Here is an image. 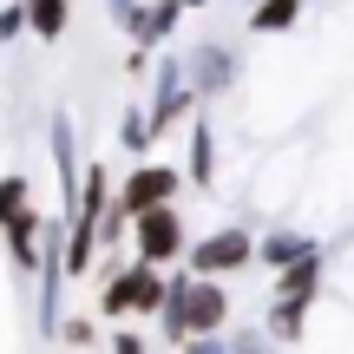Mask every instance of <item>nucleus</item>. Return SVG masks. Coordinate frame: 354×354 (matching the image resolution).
I'll use <instances>...</instances> for the list:
<instances>
[{
	"mask_svg": "<svg viewBox=\"0 0 354 354\" xmlns=\"http://www.w3.org/2000/svg\"><path fill=\"white\" fill-rule=\"evenodd\" d=\"M184 171H190V184L216 190V125H210V118L190 125V158H184Z\"/></svg>",
	"mask_w": 354,
	"mask_h": 354,
	"instance_id": "obj_12",
	"label": "nucleus"
},
{
	"mask_svg": "<svg viewBox=\"0 0 354 354\" xmlns=\"http://www.w3.org/2000/svg\"><path fill=\"white\" fill-rule=\"evenodd\" d=\"M131 250H138L145 263H158V269H171L177 256L190 250V243H184V216H177V203H158V210H138V216H131Z\"/></svg>",
	"mask_w": 354,
	"mask_h": 354,
	"instance_id": "obj_2",
	"label": "nucleus"
},
{
	"mask_svg": "<svg viewBox=\"0 0 354 354\" xmlns=\"http://www.w3.org/2000/svg\"><path fill=\"white\" fill-rule=\"evenodd\" d=\"M190 99H197V86H190L184 59H177V53H165V59H158V73H151V105H145V118H151L158 138H165L177 118L190 112Z\"/></svg>",
	"mask_w": 354,
	"mask_h": 354,
	"instance_id": "obj_4",
	"label": "nucleus"
},
{
	"mask_svg": "<svg viewBox=\"0 0 354 354\" xmlns=\"http://www.w3.org/2000/svg\"><path fill=\"white\" fill-rule=\"evenodd\" d=\"M243 7H256V0H243Z\"/></svg>",
	"mask_w": 354,
	"mask_h": 354,
	"instance_id": "obj_27",
	"label": "nucleus"
},
{
	"mask_svg": "<svg viewBox=\"0 0 354 354\" xmlns=\"http://www.w3.org/2000/svg\"><path fill=\"white\" fill-rule=\"evenodd\" d=\"M105 7H112V20H118V26H131V20H138V0H105Z\"/></svg>",
	"mask_w": 354,
	"mask_h": 354,
	"instance_id": "obj_24",
	"label": "nucleus"
},
{
	"mask_svg": "<svg viewBox=\"0 0 354 354\" xmlns=\"http://www.w3.org/2000/svg\"><path fill=\"white\" fill-rule=\"evenodd\" d=\"M269 295H282V302H308V308H315V295H322V250L302 256V263H289V269H276V276H269Z\"/></svg>",
	"mask_w": 354,
	"mask_h": 354,
	"instance_id": "obj_10",
	"label": "nucleus"
},
{
	"mask_svg": "<svg viewBox=\"0 0 354 354\" xmlns=\"http://www.w3.org/2000/svg\"><path fill=\"white\" fill-rule=\"evenodd\" d=\"M184 256H190V276H236V269H250V263H256V236L230 223V230H210V236H197Z\"/></svg>",
	"mask_w": 354,
	"mask_h": 354,
	"instance_id": "obj_3",
	"label": "nucleus"
},
{
	"mask_svg": "<svg viewBox=\"0 0 354 354\" xmlns=\"http://www.w3.org/2000/svg\"><path fill=\"white\" fill-rule=\"evenodd\" d=\"M0 210H26V177H0Z\"/></svg>",
	"mask_w": 354,
	"mask_h": 354,
	"instance_id": "obj_19",
	"label": "nucleus"
},
{
	"mask_svg": "<svg viewBox=\"0 0 354 354\" xmlns=\"http://www.w3.org/2000/svg\"><path fill=\"white\" fill-rule=\"evenodd\" d=\"M20 7H26V33L46 46H59V33L73 26V0H20Z\"/></svg>",
	"mask_w": 354,
	"mask_h": 354,
	"instance_id": "obj_13",
	"label": "nucleus"
},
{
	"mask_svg": "<svg viewBox=\"0 0 354 354\" xmlns=\"http://www.w3.org/2000/svg\"><path fill=\"white\" fill-rule=\"evenodd\" d=\"M145 342H151V335H138V328H118V335H112V354H145Z\"/></svg>",
	"mask_w": 354,
	"mask_h": 354,
	"instance_id": "obj_23",
	"label": "nucleus"
},
{
	"mask_svg": "<svg viewBox=\"0 0 354 354\" xmlns=\"http://www.w3.org/2000/svg\"><path fill=\"white\" fill-rule=\"evenodd\" d=\"M184 322H190V335H223L230 328V289H223V276H190Z\"/></svg>",
	"mask_w": 354,
	"mask_h": 354,
	"instance_id": "obj_6",
	"label": "nucleus"
},
{
	"mask_svg": "<svg viewBox=\"0 0 354 354\" xmlns=\"http://www.w3.org/2000/svg\"><path fill=\"white\" fill-rule=\"evenodd\" d=\"M0 230H7V210H0Z\"/></svg>",
	"mask_w": 354,
	"mask_h": 354,
	"instance_id": "obj_26",
	"label": "nucleus"
},
{
	"mask_svg": "<svg viewBox=\"0 0 354 354\" xmlns=\"http://www.w3.org/2000/svg\"><path fill=\"white\" fill-rule=\"evenodd\" d=\"M302 256H315V236H302V230H276V236H256V263L276 276V269L302 263Z\"/></svg>",
	"mask_w": 354,
	"mask_h": 354,
	"instance_id": "obj_11",
	"label": "nucleus"
},
{
	"mask_svg": "<svg viewBox=\"0 0 354 354\" xmlns=\"http://www.w3.org/2000/svg\"><path fill=\"white\" fill-rule=\"evenodd\" d=\"M184 73H190V86H197L203 99H216V92L236 79V53L216 46V39H203V46H190V53H184Z\"/></svg>",
	"mask_w": 354,
	"mask_h": 354,
	"instance_id": "obj_8",
	"label": "nucleus"
},
{
	"mask_svg": "<svg viewBox=\"0 0 354 354\" xmlns=\"http://www.w3.org/2000/svg\"><path fill=\"white\" fill-rule=\"evenodd\" d=\"M20 33H26V7L7 0V7H0V39H20Z\"/></svg>",
	"mask_w": 354,
	"mask_h": 354,
	"instance_id": "obj_20",
	"label": "nucleus"
},
{
	"mask_svg": "<svg viewBox=\"0 0 354 354\" xmlns=\"http://www.w3.org/2000/svg\"><path fill=\"white\" fill-rule=\"evenodd\" d=\"M263 328H269V342H302V328H308V302H282V295H269Z\"/></svg>",
	"mask_w": 354,
	"mask_h": 354,
	"instance_id": "obj_15",
	"label": "nucleus"
},
{
	"mask_svg": "<svg viewBox=\"0 0 354 354\" xmlns=\"http://www.w3.org/2000/svg\"><path fill=\"white\" fill-rule=\"evenodd\" d=\"M59 342H66V348H92V322H86V315H66V322H59Z\"/></svg>",
	"mask_w": 354,
	"mask_h": 354,
	"instance_id": "obj_18",
	"label": "nucleus"
},
{
	"mask_svg": "<svg viewBox=\"0 0 354 354\" xmlns=\"http://www.w3.org/2000/svg\"><path fill=\"white\" fill-rule=\"evenodd\" d=\"M230 354H276V348H269V328L263 335H256V328L250 335H230Z\"/></svg>",
	"mask_w": 354,
	"mask_h": 354,
	"instance_id": "obj_21",
	"label": "nucleus"
},
{
	"mask_svg": "<svg viewBox=\"0 0 354 354\" xmlns=\"http://www.w3.org/2000/svg\"><path fill=\"white\" fill-rule=\"evenodd\" d=\"M177 354H230V342H223V335H190Z\"/></svg>",
	"mask_w": 354,
	"mask_h": 354,
	"instance_id": "obj_22",
	"label": "nucleus"
},
{
	"mask_svg": "<svg viewBox=\"0 0 354 354\" xmlns=\"http://www.w3.org/2000/svg\"><path fill=\"white\" fill-rule=\"evenodd\" d=\"M184 0H151V7H138V20H131L125 26V33H131V46H145V53H158V46H165V39L177 33V20H184Z\"/></svg>",
	"mask_w": 354,
	"mask_h": 354,
	"instance_id": "obj_9",
	"label": "nucleus"
},
{
	"mask_svg": "<svg viewBox=\"0 0 354 354\" xmlns=\"http://www.w3.org/2000/svg\"><path fill=\"white\" fill-rule=\"evenodd\" d=\"M184 7H210V0H184Z\"/></svg>",
	"mask_w": 354,
	"mask_h": 354,
	"instance_id": "obj_25",
	"label": "nucleus"
},
{
	"mask_svg": "<svg viewBox=\"0 0 354 354\" xmlns=\"http://www.w3.org/2000/svg\"><path fill=\"white\" fill-rule=\"evenodd\" d=\"M0 243H7V256H13V269L20 276H39V243H46V216L26 203V210H13L7 216V230H0Z\"/></svg>",
	"mask_w": 354,
	"mask_h": 354,
	"instance_id": "obj_7",
	"label": "nucleus"
},
{
	"mask_svg": "<svg viewBox=\"0 0 354 354\" xmlns=\"http://www.w3.org/2000/svg\"><path fill=\"white\" fill-rule=\"evenodd\" d=\"M177 184H184V177H177L171 165H151V158H145V165H131L125 177H118V203H125L131 216H138V210H158V203L177 197Z\"/></svg>",
	"mask_w": 354,
	"mask_h": 354,
	"instance_id": "obj_5",
	"label": "nucleus"
},
{
	"mask_svg": "<svg viewBox=\"0 0 354 354\" xmlns=\"http://www.w3.org/2000/svg\"><path fill=\"white\" fill-rule=\"evenodd\" d=\"M105 203H112V171H105V165H86V171H79V203H73V216L99 223Z\"/></svg>",
	"mask_w": 354,
	"mask_h": 354,
	"instance_id": "obj_14",
	"label": "nucleus"
},
{
	"mask_svg": "<svg viewBox=\"0 0 354 354\" xmlns=\"http://www.w3.org/2000/svg\"><path fill=\"white\" fill-rule=\"evenodd\" d=\"M165 269H158V263H145V256H138V263H125V269H112V282H105V289H99V315H158V308H165Z\"/></svg>",
	"mask_w": 354,
	"mask_h": 354,
	"instance_id": "obj_1",
	"label": "nucleus"
},
{
	"mask_svg": "<svg viewBox=\"0 0 354 354\" xmlns=\"http://www.w3.org/2000/svg\"><path fill=\"white\" fill-rule=\"evenodd\" d=\"M302 20V0H256L250 7V33H289V26Z\"/></svg>",
	"mask_w": 354,
	"mask_h": 354,
	"instance_id": "obj_16",
	"label": "nucleus"
},
{
	"mask_svg": "<svg viewBox=\"0 0 354 354\" xmlns=\"http://www.w3.org/2000/svg\"><path fill=\"white\" fill-rule=\"evenodd\" d=\"M151 138H158V131H151V118H145V105H131V112L118 118V145L145 158V151H151Z\"/></svg>",
	"mask_w": 354,
	"mask_h": 354,
	"instance_id": "obj_17",
	"label": "nucleus"
}]
</instances>
